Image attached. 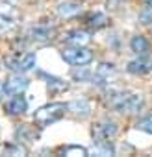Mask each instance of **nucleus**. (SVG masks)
Returning <instances> with one entry per match:
<instances>
[{"label":"nucleus","mask_w":152,"mask_h":157,"mask_svg":"<svg viewBox=\"0 0 152 157\" xmlns=\"http://www.w3.org/2000/svg\"><path fill=\"white\" fill-rule=\"evenodd\" d=\"M110 105L122 115H135L143 107V96L135 93H115L110 98Z\"/></svg>","instance_id":"f257e3e1"},{"label":"nucleus","mask_w":152,"mask_h":157,"mask_svg":"<svg viewBox=\"0 0 152 157\" xmlns=\"http://www.w3.org/2000/svg\"><path fill=\"white\" fill-rule=\"evenodd\" d=\"M93 140L97 142V146L100 148V151L106 153H113L111 150V139L117 135V124L111 120H100L93 126Z\"/></svg>","instance_id":"f03ea898"},{"label":"nucleus","mask_w":152,"mask_h":157,"mask_svg":"<svg viewBox=\"0 0 152 157\" xmlns=\"http://www.w3.org/2000/svg\"><path fill=\"white\" fill-rule=\"evenodd\" d=\"M67 104L63 102H54V104H46L43 107H39L34 115V122L39 126V128H45L48 124H54L58 120H61L67 113Z\"/></svg>","instance_id":"7ed1b4c3"},{"label":"nucleus","mask_w":152,"mask_h":157,"mask_svg":"<svg viewBox=\"0 0 152 157\" xmlns=\"http://www.w3.org/2000/svg\"><path fill=\"white\" fill-rule=\"evenodd\" d=\"M61 57L74 67H84L93 61V52L87 50L86 46H67L61 50Z\"/></svg>","instance_id":"20e7f679"},{"label":"nucleus","mask_w":152,"mask_h":157,"mask_svg":"<svg viewBox=\"0 0 152 157\" xmlns=\"http://www.w3.org/2000/svg\"><path fill=\"white\" fill-rule=\"evenodd\" d=\"M4 65H6L8 70L17 72V74L28 72V70L34 68V65H35V54L28 52V54H15V56H10V57L4 59Z\"/></svg>","instance_id":"39448f33"},{"label":"nucleus","mask_w":152,"mask_h":157,"mask_svg":"<svg viewBox=\"0 0 152 157\" xmlns=\"http://www.w3.org/2000/svg\"><path fill=\"white\" fill-rule=\"evenodd\" d=\"M28 80L24 76H13V78H10V80H6L4 82V94H8V96H15V94H22L24 91H26V87H28Z\"/></svg>","instance_id":"423d86ee"},{"label":"nucleus","mask_w":152,"mask_h":157,"mask_svg":"<svg viewBox=\"0 0 152 157\" xmlns=\"http://www.w3.org/2000/svg\"><path fill=\"white\" fill-rule=\"evenodd\" d=\"M17 11H13L10 6H0V33L10 32L17 24Z\"/></svg>","instance_id":"0eeeda50"},{"label":"nucleus","mask_w":152,"mask_h":157,"mask_svg":"<svg viewBox=\"0 0 152 157\" xmlns=\"http://www.w3.org/2000/svg\"><path fill=\"white\" fill-rule=\"evenodd\" d=\"M4 109H6L8 115H13V117L24 115L26 109H28V102H26V98H24L22 94H15L11 100H8V102L4 104Z\"/></svg>","instance_id":"6e6552de"},{"label":"nucleus","mask_w":152,"mask_h":157,"mask_svg":"<svg viewBox=\"0 0 152 157\" xmlns=\"http://www.w3.org/2000/svg\"><path fill=\"white\" fill-rule=\"evenodd\" d=\"M56 35V30L52 26H35L28 32V37L30 41H35V43H46V41H52Z\"/></svg>","instance_id":"1a4fd4ad"},{"label":"nucleus","mask_w":152,"mask_h":157,"mask_svg":"<svg viewBox=\"0 0 152 157\" xmlns=\"http://www.w3.org/2000/svg\"><path fill=\"white\" fill-rule=\"evenodd\" d=\"M82 11V4L74 2V0H65V2L58 4V15L61 19H72Z\"/></svg>","instance_id":"9d476101"},{"label":"nucleus","mask_w":152,"mask_h":157,"mask_svg":"<svg viewBox=\"0 0 152 157\" xmlns=\"http://www.w3.org/2000/svg\"><path fill=\"white\" fill-rule=\"evenodd\" d=\"M150 70H152V59L146 57L145 54L128 63V72H132V74H146Z\"/></svg>","instance_id":"9b49d317"},{"label":"nucleus","mask_w":152,"mask_h":157,"mask_svg":"<svg viewBox=\"0 0 152 157\" xmlns=\"http://www.w3.org/2000/svg\"><path fill=\"white\" fill-rule=\"evenodd\" d=\"M65 41L70 46H86V44L91 43V35L87 32H84V30H72V32L67 33Z\"/></svg>","instance_id":"f8f14e48"},{"label":"nucleus","mask_w":152,"mask_h":157,"mask_svg":"<svg viewBox=\"0 0 152 157\" xmlns=\"http://www.w3.org/2000/svg\"><path fill=\"white\" fill-rule=\"evenodd\" d=\"M113 74H115V67L111 63H102L95 72V80H97V83H106V82H110V78Z\"/></svg>","instance_id":"ddd939ff"},{"label":"nucleus","mask_w":152,"mask_h":157,"mask_svg":"<svg viewBox=\"0 0 152 157\" xmlns=\"http://www.w3.org/2000/svg\"><path fill=\"white\" fill-rule=\"evenodd\" d=\"M108 22H110V21H108V17H106L104 13H100V11L91 13V15H87V17H86V24H87L91 30H100V28H104Z\"/></svg>","instance_id":"4468645a"},{"label":"nucleus","mask_w":152,"mask_h":157,"mask_svg":"<svg viewBox=\"0 0 152 157\" xmlns=\"http://www.w3.org/2000/svg\"><path fill=\"white\" fill-rule=\"evenodd\" d=\"M0 153H4V155H28V150L22 144L11 142V144H0Z\"/></svg>","instance_id":"2eb2a0df"},{"label":"nucleus","mask_w":152,"mask_h":157,"mask_svg":"<svg viewBox=\"0 0 152 157\" xmlns=\"http://www.w3.org/2000/svg\"><path fill=\"white\" fill-rule=\"evenodd\" d=\"M130 46H132V52H135L137 56H143V54L148 52V41H146L143 35H135V37H132Z\"/></svg>","instance_id":"dca6fc26"},{"label":"nucleus","mask_w":152,"mask_h":157,"mask_svg":"<svg viewBox=\"0 0 152 157\" xmlns=\"http://www.w3.org/2000/svg\"><path fill=\"white\" fill-rule=\"evenodd\" d=\"M67 109H70L76 117H80V118H86L87 115H89V104L86 102V100H76V102H72V104H69L67 105Z\"/></svg>","instance_id":"f3484780"},{"label":"nucleus","mask_w":152,"mask_h":157,"mask_svg":"<svg viewBox=\"0 0 152 157\" xmlns=\"http://www.w3.org/2000/svg\"><path fill=\"white\" fill-rule=\"evenodd\" d=\"M59 153H61V155H87V150H86L84 146H74V144H69V146L59 148Z\"/></svg>","instance_id":"a211bd4d"},{"label":"nucleus","mask_w":152,"mask_h":157,"mask_svg":"<svg viewBox=\"0 0 152 157\" xmlns=\"http://www.w3.org/2000/svg\"><path fill=\"white\" fill-rule=\"evenodd\" d=\"M135 128H137V129H141V131H146V133H150V135H152V115H148V117L141 118V120L135 124Z\"/></svg>","instance_id":"6ab92c4d"},{"label":"nucleus","mask_w":152,"mask_h":157,"mask_svg":"<svg viewBox=\"0 0 152 157\" xmlns=\"http://www.w3.org/2000/svg\"><path fill=\"white\" fill-rule=\"evenodd\" d=\"M54 87H58V91H65L67 89V83L58 80V78H48V89L54 93Z\"/></svg>","instance_id":"aec40b11"}]
</instances>
